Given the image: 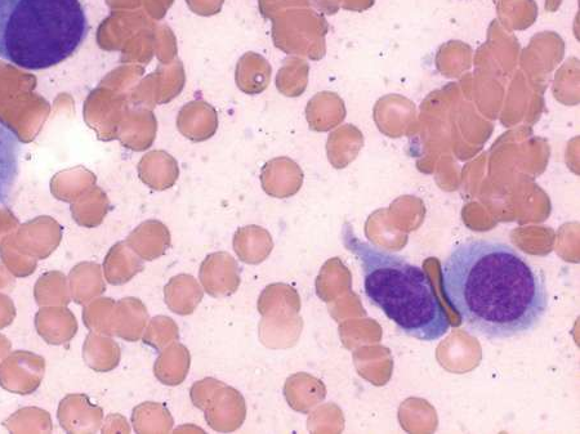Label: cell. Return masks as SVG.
Returning a JSON list of instances; mask_svg holds the SVG:
<instances>
[{
  "instance_id": "cell-13",
  "label": "cell",
  "mask_w": 580,
  "mask_h": 434,
  "mask_svg": "<svg viewBox=\"0 0 580 434\" xmlns=\"http://www.w3.org/2000/svg\"><path fill=\"white\" fill-rule=\"evenodd\" d=\"M172 237L168 227L159 221H149L138 228L135 235V248L146 261L163 257L171 248Z\"/></svg>"
},
{
  "instance_id": "cell-4",
  "label": "cell",
  "mask_w": 580,
  "mask_h": 434,
  "mask_svg": "<svg viewBox=\"0 0 580 434\" xmlns=\"http://www.w3.org/2000/svg\"><path fill=\"white\" fill-rule=\"evenodd\" d=\"M190 397L194 406L204 411V418L214 432L238 431L247 419V404L242 393L221 380H200L191 387Z\"/></svg>"
},
{
  "instance_id": "cell-18",
  "label": "cell",
  "mask_w": 580,
  "mask_h": 434,
  "mask_svg": "<svg viewBox=\"0 0 580 434\" xmlns=\"http://www.w3.org/2000/svg\"><path fill=\"white\" fill-rule=\"evenodd\" d=\"M123 310V325L120 330V335L129 340V342H136L145 329L146 322L149 320L146 307L138 299L129 298L122 303Z\"/></svg>"
},
{
  "instance_id": "cell-14",
  "label": "cell",
  "mask_w": 580,
  "mask_h": 434,
  "mask_svg": "<svg viewBox=\"0 0 580 434\" xmlns=\"http://www.w3.org/2000/svg\"><path fill=\"white\" fill-rule=\"evenodd\" d=\"M136 423V431L144 433H169L172 432L174 420L167 407L155 402L138 406L133 415Z\"/></svg>"
},
{
  "instance_id": "cell-12",
  "label": "cell",
  "mask_w": 580,
  "mask_h": 434,
  "mask_svg": "<svg viewBox=\"0 0 580 434\" xmlns=\"http://www.w3.org/2000/svg\"><path fill=\"white\" fill-rule=\"evenodd\" d=\"M296 167L288 159H274L265 164L261 172L263 191L272 198H287L297 190Z\"/></svg>"
},
{
  "instance_id": "cell-7",
  "label": "cell",
  "mask_w": 580,
  "mask_h": 434,
  "mask_svg": "<svg viewBox=\"0 0 580 434\" xmlns=\"http://www.w3.org/2000/svg\"><path fill=\"white\" fill-rule=\"evenodd\" d=\"M177 125L180 132L189 140L207 141L213 137L218 128L216 110L207 102H190L178 114Z\"/></svg>"
},
{
  "instance_id": "cell-16",
  "label": "cell",
  "mask_w": 580,
  "mask_h": 434,
  "mask_svg": "<svg viewBox=\"0 0 580 434\" xmlns=\"http://www.w3.org/2000/svg\"><path fill=\"white\" fill-rule=\"evenodd\" d=\"M261 62L262 64H258L260 66H248L247 61L243 58L236 69V84L248 95H258V93L265 91L270 83V64H267L265 60Z\"/></svg>"
},
{
  "instance_id": "cell-3",
  "label": "cell",
  "mask_w": 580,
  "mask_h": 434,
  "mask_svg": "<svg viewBox=\"0 0 580 434\" xmlns=\"http://www.w3.org/2000/svg\"><path fill=\"white\" fill-rule=\"evenodd\" d=\"M89 31L80 0H0V58L39 71L73 56Z\"/></svg>"
},
{
  "instance_id": "cell-17",
  "label": "cell",
  "mask_w": 580,
  "mask_h": 434,
  "mask_svg": "<svg viewBox=\"0 0 580 434\" xmlns=\"http://www.w3.org/2000/svg\"><path fill=\"white\" fill-rule=\"evenodd\" d=\"M293 294L292 288L284 284L266 286L258 298V312L262 317H270V319L280 317L285 311H288Z\"/></svg>"
},
{
  "instance_id": "cell-5",
  "label": "cell",
  "mask_w": 580,
  "mask_h": 434,
  "mask_svg": "<svg viewBox=\"0 0 580 434\" xmlns=\"http://www.w3.org/2000/svg\"><path fill=\"white\" fill-rule=\"evenodd\" d=\"M204 292L213 298L231 297L242 284V268L231 254L217 252L204 259L199 270Z\"/></svg>"
},
{
  "instance_id": "cell-15",
  "label": "cell",
  "mask_w": 580,
  "mask_h": 434,
  "mask_svg": "<svg viewBox=\"0 0 580 434\" xmlns=\"http://www.w3.org/2000/svg\"><path fill=\"white\" fill-rule=\"evenodd\" d=\"M106 275L111 284L120 285L127 283L138 272L144 270L140 259L133 257L126 249L115 246L111 250L105 262Z\"/></svg>"
},
{
  "instance_id": "cell-2",
  "label": "cell",
  "mask_w": 580,
  "mask_h": 434,
  "mask_svg": "<svg viewBox=\"0 0 580 434\" xmlns=\"http://www.w3.org/2000/svg\"><path fill=\"white\" fill-rule=\"evenodd\" d=\"M345 243L361 263L369 302L395 322L397 329L423 342H436L448 334V315L423 268L351 234Z\"/></svg>"
},
{
  "instance_id": "cell-11",
  "label": "cell",
  "mask_w": 580,
  "mask_h": 434,
  "mask_svg": "<svg viewBox=\"0 0 580 434\" xmlns=\"http://www.w3.org/2000/svg\"><path fill=\"white\" fill-rule=\"evenodd\" d=\"M142 180L154 190L171 189L180 176L176 159L168 152L156 151L147 156L141 164Z\"/></svg>"
},
{
  "instance_id": "cell-10",
  "label": "cell",
  "mask_w": 580,
  "mask_h": 434,
  "mask_svg": "<svg viewBox=\"0 0 580 434\" xmlns=\"http://www.w3.org/2000/svg\"><path fill=\"white\" fill-rule=\"evenodd\" d=\"M190 365V351L184 344L174 342L160 353L154 365V374L165 386L176 387L185 382Z\"/></svg>"
},
{
  "instance_id": "cell-9",
  "label": "cell",
  "mask_w": 580,
  "mask_h": 434,
  "mask_svg": "<svg viewBox=\"0 0 580 434\" xmlns=\"http://www.w3.org/2000/svg\"><path fill=\"white\" fill-rule=\"evenodd\" d=\"M234 250L245 265L257 266L270 257L274 241L270 232L260 226H245L235 232Z\"/></svg>"
},
{
  "instance_id": "cell-8",
  "label": "cell",
  "mask_w": 580,
  "mask_h": 434,
  "mask_svg": "<svg viewBox=\"0 0 580 434\" xmlns=\"http://www.w3.org/2000/svg\"><path fill=\"white\" fill-rule=\"evenodd\" d=\"M203 298V286L191 275L174 276L164 288V302L176 315H193Z\"/></svg>"
},
{
  "instance_id": "cell-6",
  "label": "cell",
  "mask_w": 580,
  "mask_h": 434,
  "mask_svg": "<svg viewBox=\"0 0 580 434\" xmlns=\"http://www.w3.org/2000/svg\"><path fill=\"white\" fill-rule=\"evenodd\" d=\"M21 142L10 125L0 120V205L10 200L20 174Z\"/></svg>"
},
{
  "instance_id": "cell-1",
  "label": "cell",
  "mask_w": 580,
  "mask_h": 434,
  "mask_svg": "<svg viewBox=\"0 0 580 434\" xmlns=\"http://www.w3.org/2000/svg\"><path fill=\"white\" fill-rule=\"evenodd\" d=\"M441 275L445 297L464 326L489 340L530 333L550 306L542 272L502 241H464L446 258Z\"/></svg>"
},
{
  "instance_id": "cell-19",
  "label": "cell",
  "mask_w": 580,
  "mask_h": 434,
  "mask_svg": "<svg viewBox=\"0 0 580 434\" xmlns=\"http://www.w3.org/2000/svg\"><path fill=\"white\" fill-rule=\"evenodd\" d=\"M178 339H180V329L176 322L168 316H156L147 329L144 342L160 351L169 344L177 342Z\"/></svg>"
}]
</instances>
